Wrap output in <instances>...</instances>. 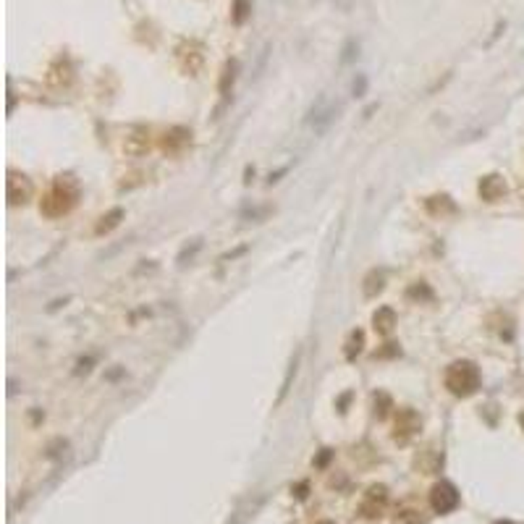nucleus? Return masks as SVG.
Instances as JSON below:
<instances>
[{
	"label": "nucleus",
	"mask_w": 524,
	"mask_h": 524,
	"mask_svg": "<svg viewBox=\"0 0 524 524\" xmlns=\"http://www.w3.org/2000/svg\"><path fill=\"white\" fill-rule=\"evenodd\" d=\"M79 202V183L74 176H58L52 186L48 189V194L42 196L39 202V212L45 218H63L71 210L77 208Z\"/></svg>",
	"instance_id": "f257e3e1"
},
{
	"label": "nucleus",
	"mask_w": 524,
	"mask_h": 524,
	"mask_svg": "<svg viewBox=\"0 0 524 524\" xmlns=\"http://www.w3.org/2000/svg\"><path fill=\"white\" fill-rule=\"evenodd\" d=\"M445 388L458 396V399H467L472 393L480 388V370L470 359H458L454 365L445 370Z\"/></svg>",
	"instance_id": "f03ea898"
},
{
	"label": "nucleus",
	"mask_w": 524,
	"mask_h": 524,
	"mask_svg": "<svg viewBox=\"0 0 524 524\" xmlns=\"http://www.w3.org/2000/svg\"><path fill=\"white\" fill-rule=\"evenodd\" d=\"M388 511V487L385 485H370L359 501V514L367 522H378Z\"/></svg>",
	"instance_id": "7ed1b4c3"
},
{
	"label": "nucleus",
	"mask_w": 524,
	"mask_h": 524,
	"mask_svg": "<svg viewBox=\"0 0 524 524\" xmlns=\"http://www.w3.org/2000/svg\"><path fill=\"white\" fill-rule=\"evenodd\" d=\"M458 490L454 483H448V480H441V483L432 485L430 490V506L435 514H451V511L458 509Z\"/></svg>",
	"instance_id": "20e7f679"
},
{
	"label": "nucleus",
	"mask_w": 524,
	"mask_h": 524,
	"mask_svg": "<svg viewBox=\"0 0 524 524\" xmlns=\"http://www.w3.org/2000/svg\"><path fill=\"white\" fill-rule=\"evenodd\" d=\"M34 194V186L32 179L19 173V170H8V181H6V196H8V205H26Z\"/></svg>",
	"instance_id": "39448f33"
},
{
	"label": "nucleus",
	"mask_w": 524,
	"mask_h": 524,
	"mask_svg": "<svg viewBox=\"0 0 524 524\" xmlns=\"http://www.w3.org/2000/svg\"><path fill=\"white\" fill-rule=\"evenodd\" d=\"M422 427V419L414 409H401L396 414V425H393V441L396 443H409Z\"/></svg>",
	"instance_id": "423d86ee"
},
{
	"label": "nucleus",
	"mask_w": 524,
	"mask_h": 524,
	"mask_svg": "<svg viewBox=\"0 0 524 524\" xmlns=\"http://www.w3.org/2000/svg\"><path fill=\"white\" fill-rule=\"evenodd\" d=\"M477 192H480V196H483L485 202H498V199H503V194H506V181H503V176L490 173V176L480 179Z\"/></svg>",
	"instance_id": "0eeeda50"
},
{
	"label": "nucleus",
	"mask_w": 524,
	"mask_h": 524,
	"mask_svg": "<svg viewBox=\"0 0 524 524\" xmlns=\"http://www.w3.org/2000/svg\"><path fill=\"white\" fill-rule=\"evenodd\" d=\"M123 150H126L129 155H144V152L150 150V131L147 129H134L131 131V137H126Z\"/></svg>",
	"instance_id": "6e6552de"
},
{
	"label": "nucleus",
	"mask_w": 524,
	"mask_h": 524,
	"mask_svg": "<svg viewBox=\"0 0 524 524\" xmlns=\"http://www.w3.org/2000/svg\"><path fill=\"white\" fill-rule=\"evenodd\" d=\"M425 205H427V210H430V215L441 218V221H443L445 215H456V205H454V199H451V196H445V194L430 196Z\"/></svg>",
	"instance_id": "1a4fd4ad"
},
{
	"label": "nucleus",
	"mask_w": 524,
	"mask_h": 524,
	"mask_svg": "<svg viewBox=\"0 0 524 524\" xmlns=\"http://www.w3.org/2000/svg\"><path fill=\"white\" fill-rule=\"evenodd\" d=\"M189 142H192V134L186 129H170L168 134H165V139H163V150L176 155V152H181Z\"/></svg>",
	"instance_id": "9d476101"
},
{
	"label": "nucleus",
	"mask_w": 524,
	"mask_h": 524,
	"mask_svg": "<svg viewBox=\"0 0 524 524\" xmlns=\"http://www.w3.org/2000/svg\"><path fill=\"white\" fill-rule=\"evenodd\" d=\"M372 325H375L380 336H391L393 328H396V312L391 307H380L378 312L372 314Z\"/></svg>",
	"instance_id": "9b49d317"
},
{
	"label": "nucleus",
	"mask_w": 524,
	"mask_h": 524,
	"mask_svg": "<svg viewBox=\"0 0 524 524\" xmlns=\"http://www.w3.org/2000/svg\"><path fill=\"white\" fill-rule=\"evenodd\" d=\"M179 58H181L183 71H189V74H196L199 66H202V52H199V45H194V42H189V50L181 48V50H179Z\"/></svg>",
	"instance_id": "f8f14e48"
},
{
	"label": "nucleus",
	"mask_w": 524,
	"mask_h": 524,
	"mask_svg": "<svg viewBox=\"0 0 524 524\" xmlns=\"http://www.w3.org/2000/svg\"><path fill=\"white\" fill-rule=\"evenodd\" d=\"M121 218H123V210H121V208L110 210L108 215H103V218H100V223H97V228H94V234H97V236L110 234V231L116 228L118 223H121Z\"/></svg>",
	"instance_id": "ddd939ff"
},
{
	"label": "nucleus",
	"mask_w": 524,
	"mask_h": 524,
	"mask_svg": "<svg viewBox=\"0 0 524 524\" xmlns=\"http://www.w3.org/2000/svg\"><path fill=\"white\" fill-rule=\"evenodd\" d=\"M236 74H239V61H236V58L225 61L223 77H221V94H228V92H231V87H234V81H236Z\"/></svg>",
	"instance_id": "4468645a"
},
{
	"label": "nucleus",
	"mask_w": 524,
	"mask_h": 524,
	"mask_svg": "<svg viewBox=\"0 0 524 524\" xmlns=\"http://www.w3.org/2000/svg\"><path fill=\"white\" fill-rule=\"evenodd\" d=\"M362 346H365V333L356 328V330H352V333H349V339H346V349H343L346 359H349V362H352V359H356V354L362 352Z\"/></svg>",
	"instance_id": "2eb2a0df"
},
{
	"label": "nucleus",
	"mask_w": 524,
	"mask_h": 524,
	"mask_svg": "<svg viewBox=\"0 0 524 524\" xmlns=\"http://www.w3.org/2000/svg\"><path fill=\"white\" fill-rule=\"evenodd\" d=\"M383 283H385V275L380 273V270H370L365 278V296L367 299L378 296L380 291H383Z\"/></svg>",
	"instance_id": "dca6fc26"
},
{
	"label": "nucleus",
	"mask_w": 524,
	"mask_h": 524,
	"mask_svg": "<svg viewBox=\"0 0 524 524\" xmlns=\"http://www.w3.org/2000/svg\"><path fill=\"white\" fill-rule=\"evenodd\" d=\"M391 409H393V401H391V396H388V393L380 391V393L372 396V414H375L378 419L388 417V412H391Z\"/></svg>",
	"instance_id": "f3484780"
},
{
	"label": "nucleus",
	"mask_w": 524,
	"mask_h": 524,
	"mask_svg": "<svg viewBox=\"0 0 524 524\" xmlns=\"http://www.w3.org/2000/svg\"><path fill=\"white\" fill-rule=\"evenodd\" d=\"M252 16V0H234L231 6V21L236 26H241Z\"/></svg>",
	"instance_id": "a211bd4d"
},
{
	"label": "nucleus",
	"mask_w": 524,
	"mask_h": 524,
	"mask_svg": "<svg viewBox=\"0 0 524 524\" xmlns=\"http://www.w3.org/2000/svg\"><path fill=\"white\" fill-rule=\"evenodd\" d=\"M396 524H425V516H422V509H401L396 514Z\"/></svg>",
	"instance_id": "6ab92c4d"
},
{
	"label": "nucleus",
	"mask_w": 524,
	"mask_h": 524,
	"mask_svg": "<svg viewBox=\"0 0 524 524\" xmlns=\"http://www.w3.org/2000/svg\"><path fill=\"white\" fill-rule=\"evenodd\" d=\"M409 296H425V299H432V291L425 283H417L414 288H409Z\"/></svg>",
	"instance_id": "aec40b11"
},
{
	"label": "nucleus",
	"mask_w": 524,
	"mask_h": 524,
	"mask_svg": "<svg viewBox=\"0 0 524 524\" xmlns=\"http://www.w3.org/2000/svg\"><path fill=\"white\" fill-rule=\"evenodd\" d=\"M519 422H522V427H524V414H522V417H519Z\"/></svg>",
	"instance_id": "412c9836"
},
{
	"label": "nucleus",
	"mask_w": 524,
	"mask_h": 524,
	"mask_svg": "<svg viewBox=\"0 0 524 524\" xmlns=\"http://www.w3.org/2000/svg\"><path fill=\"white\" fill-rule=\"evenodd\" d=\"M496 524H511V522H496Z\"/></svg>",
	"instance_id": "4be33fe9"
},
{
	"label": "nucleus",
	"mask_w": 524,
	"mask_h": 524,
	"mask_svg": "<svg viewBox=\"0 0 524 524\" xmlns=\"http://www.w3.org/2000/svg\"><path fill=\"white\" fill-rule=\"evenodd\" d=\"M317 524H330V522H317Z\"/></svg>",
	"instance_id": "5701e85b"
}]
</instances>
